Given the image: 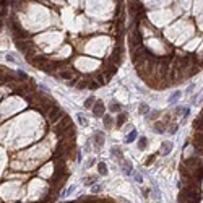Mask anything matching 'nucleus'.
Listing matches in <instances>:
<instances>
[{"mask_svg": "<svg viewBox=\"0 0 203 203\" xmlns=\"http://www.w3.org/2000/svg\"><path fill=\"white\" fill-rule=\"evenodd\" d=\"M91 141H93V145H94L96 150H101V148L104 146V141H106V135H104V132L96 130V132L93 133V137H91Z\"/></svg>", "mask_w": 203, "mask_h": 203, "instance_id": "f257e3e1", "label": "nucleus"}, {"mask_svg": "<svg viewBox=\"0 0 203 203\" xmlns=\"http://www.w3.org/2000/svg\"><path fill=\"white\" fill-rule=\"evenodd\" d=\"M63 117V111L62 109H59L55 106V107H52L49 112H47V120H49V123H55L57 120H60Z\"/></svg>", "mask_w": 203, "mask_h": 203, "instance_id": "f03ea898", "label": "nucleus"}, {"mask_svg": "<svg viewBox=\"0 0 203 203\" xmlns=\"http://www.w3.org/2000/svg\"><path fill=\"white\" fill-rule=\"evenodd\" d=\"M93 115L94 117H104L106 115V106H104V102L99 99H96V102H94V106H93Z\"/></svg>", "mask_w": 203, "mask_h": 203, "instance_id": "7ed1b4c3", "label": "nucleus"}, {"mask_svg": "<svg viewBox=\"0 0 203 203\" xmlns=\"http://www.w3.org/2000/svg\"><path fill=\"white\" fill-rule=\"evenodd\" d=\"M120 167H122V172L125 174V176H132L133 166H132V162H130L128 159H122V161H120Z\"/></svg>", "mask_w": 203, "mask_h": 203, "instance_id": "20e7f679", "label": "nucleus"}, {"mask_svg": "<svg viewBox=\"0 0 203 203\" xmlns=\"http://www.w3.org/2000/svg\"><path fill=\"white\" fill-rule=\"evenodd\" d=\"M166 123L164 122H154V125H153V132L154 133H158V135H162L164 132H166Z\"/></svg>", "mask_w": 203, "mask_h": 203, "instance_id": "39448f33", "label": "nucleus"}, {"mask_svg": "<svg viewBox=\"0 0 203 203\" xmlns=\"http://www.w3.org/2000/svg\"><path fill=\"white\" fill-rule=\"evenodd\" d=\"M172 141H162V145H161V154L162 156H167V154L172 151Z\"/></svg>", "mask_w": 203, "mask_h": 203, "instance_id": "423d86ee", "label": "nucleus"}, {"mask_svg": "<svg viewBox=\"0 0 203 203\" xmlns=\"http://www.w3.org/2000/svg\"><path fill=\"white\" fill-rule=\"evenodd\" d=\"M179 117V115H184V117H189V114H190V107H184V106H177L176 107V112H174Z\"/></svg>", "mask_w": 203, "mask_h": 203, "instance_id": "0eeeda50", "label": "nucleus"}, {"mask_svg": "<svg viewBox=\"0 0 203 203\" xmlns=\"http://www.w3.org/2000/svg\"><path fill=\"white\" fill-rule=\"evenodd\" d=\"M111 156H114V158H117V159H123V151H122V148L120 146H112L111 148Z\"/></svg>", "mask_w": 203, "mask_h": 203, "instance_id": "6e6552de", "label": "nucleus"}, {"mask_svg": "<svg viewBox=\"0 0 203 203\" xmlns=\"http://www.w3.org/2000/svg\"><path fill=\"white\" fill-rule=\"evenodd\" d=\"M102 122H104V127H106V130H111V128H112V123H114V120H112V115L106 114L104 117H102Z\"/></svg>", "mask_w": 203, "mask_h": 203, "instance_id": "1a4fd4ad", "label": "nucleus"}, {"mask_svg": "<svg viewBox=\"0 0 203 203\" xmlns=\"http://www.w3.org/2000/svg\"><path fill=\"white\" fill-rule=\"evenodd\" d=\"M180 96H182V91H179V90L174 91V93L169 96V104H176V102L180 99Z\"/></svg>", "mask_w": 203, "mask_h": 203, "instance_id": "9d476101", "label": "nucleus"}, {"mask_svg": "<svg viewBox=\"0 0 203 203\" xmlns=\"http://www.w3.org/2000/svg\"><path fill=\"white\" fill-rule=\"evenodd\" d=\"M148 112H150V106H148L146 102H140V104H138V114L148 115Z\"/></svg>", "mask_w": 203, "mask_h": 203, "instance_id": "9b49d317", "label": "nucleus"}, {"mask_svg": "<svg viewBox=\"0 0 203 203\" xmlns=\"http://www.w3.org/2000/svg\"><path fill=\"white\" fill-rule=\"evenodd\" d=\"M193 125H195V128H197L198 132H203V114H201V115H198V117L195 119Z\"/></svg>", "mask_w": 203, "mask_h": 203, "instance_id": "f8f14e48", "label": "nucleus"}, {"mask_svg": "<svg viewBox=\"0 0 203 203\" xmlns=\"http://www.w3.org/2000/svg\"><path fill=\"white\" fill-rule=\"evenodd\" d=\"M94 102H96V98H94V96H90V98L83 102V107H85V109H93Z\"/></svg>", "mask_w": 203, "mask_h": 203, "instance_id": "ddd939ff", "label": "nucleus"}, {"mask_svg": "<svg viewBox=\"0 0 203 203\" xmlns=\"http://www.w3.org/2000/svg\"><path fill=\"white\" fill-rule=\"evenodd\" d=\"M109 111H111V112H122V106H120L119 102H115V101H111Z\"/></svg>", "mask_w": 203, "mask_h": 203, "instance_id": "4468645a", "label": "nucleus"}, {"mask_svg": "<svg viewBox=\"0 0 203 203\" xmlns=\"http://www.w3.org/2000/svg\"><path fill=\"white\" fill-rule=\"evenodd\" d=\"M125 120H127V114H125V112H119V115H117V120H115L117 127H122Z\"/></svg>", "mask_w": 203, "mask_h": 203, "instance_id": "2eb2a0df", "label": "nucleus"}, {"mask_svg": "<svg viewBox=\"0 0 203 203\" xmlns=\"http://www.w3.org/2000/svg\"><path fill=\"white\" fill-rule=\"evenodd\" d=\"M146 146H148V138H146V137H140V138H138V150L143 151Z\"/></svg>", "mask_w": 203, "mask_h": 203, "instance_id": "dca6fc26", "label": "nucleus"}, {"mask_svg": "<svg viewBox=\"0 0 203 203\" xmlns=\"http://www.w3.org/2000/svg\"><path fill=\"white\" fill-rule=\"evenodd\" d=\"M137 130H132L128 135H127V137H125V143H133L135 141V138H137Z\"/></svg>", "mask_w": 203, "mask_h": 203, "instance_id": "f3484780", "label": "nucleus"}, {"mask_svg": "<svg viewBox=\"0 0 203 203\" xmlns=\"http://www.w3.org/2000/svg\"><path fill=\"white\" fill-rule=\"evenodd\" d=\"M98 172L101 174V176H107V166H106V162H99L98 164Z\"/></svg>", "mask_w": 203, "mask_h": 203, "instance_id": "a211bd4d", "label": "nucleus"}, {"mask_svg": "<svg viewBox=\"0 0 203 203\" xmlns=\"http://www.w3.org/2000/svg\"><path fill=\"white\" fill-rule=\"evenodd\" d=\"M60 75L57 76V78H63V80H70V78H73L75 76V73L73 72H59Z\"/></svg>", "mask_w": 203, "mask_h": 203, "instance_id": "6ab92c4d", "label": "nucleus"}, {"mask_svg": "<svg viewBox=\"0 0 203 203\" xmlns=\"http://www.w3.org/2000/svg\"><path fill=\"white\" fill-rule=\"evenodd\" d=\"M159 115H161L159 111H150V114L146 115V120H156Z\"/></svg>", "mask_w": 203, "mask_h": 203, "instance_id": "aec40b11", "label": "nucleus"}, {"mask_svg": "<svg viewBox=\"0 0 203 203\" xmlns=\"http://www.w3.org/2000/svg\"><path fill=\"white\" fill-rule=\"evenodd\" d=\"M76 119H78L80 125H83V127H88V123H90V122H88V119H86L83 114H78V115H76Z\"/></svg>", "mask_w": 203, "mask_h": 203, "instance_id": "412c9836", "label": "nucleus"}, {"mask_svg": "<svg viewBox=\"0 0 203 203\" xmlns=\"http://www.w3.org/2000/svg\"><path fill=\"white\" fill-rule=\"evenodd\" d=\"M96 180H98V177H96V176H88V177L85 179V185H94Z\"/></svg>", "mask_w": 203, "mask_h": 203, "instance_id": "4be33fe9", "label": "nucleus"}, {"mask_svg": "<svg viewBox=\"0 0 203 203\" xmlns=\"http://www.w3.org/2000/svg\"><path fill=\"white\" fill-rule=\"evenodd\" d=\"M132 176H133V180H135V182H138V184H141V182H143V177H141V174H140V172L133 171V172H132Z\"/></svg>", "mask_w": 203, "mask_h": 203, "instance_id": "5701e85b", "label": "nucleus"}, {"mask_svg": "<svg viewBox=\"0 0 203 203\" xmlns=\"http://www.w3.org/2000/svg\"><path fill=\"white\" fill-rule=\"evenodd\" d=\"M167 125H171V127H167L166 130H167L171 135H174V133L177 132V128H179V125H177V123H167Z\"/></svg>", "mask_w": 203, "mask_h": 203, "instance_id": "b1692460", "label": "nucleus"}, {"mask_svg": "<svg viewBox=\"0 0 203 203\" xmlns=\"http://www.w3.org/2000/svg\"><path fill=\"white\" fill-rule=\"evenodd\" d=\"M15 73H16L18 78H21V80H28V75H26V72H24V70H16Z\"/></svg>", "mask_w": 203, "mask_h": 203, "instance_id": "393cba45", "label": "nucleus"}, {"mask_svg": "<svg viewBox=\"0 0 203 203\" xmlns=\"http://www.w3.org/2000/svg\"><path fill=\"white\" fill-rule=\"evenodd\" d=\"M91 190H93V193H99L102 190V185H101V184H99V185H98V184H94V185L91 187Z\"/></svg>", "mask_w": 203, "mask_h": 203, "instance_id": "a878e982", "label": "nucleus"}, {"mask_svg": "<svg viewBox=\"0 0 203 203\" xmlns=\"http://www.w3.org/2000/svg\"><path fill=\"white\" fill-rule=\"evenodd\" d=\"M5 59H7L8 62H13V63H16V62H18V60H16V57H15L13 54H7V55H5Z\"/></svg>", "mask_w": 203, "mask_h": 203, "instance_id": "bb28decb", "label": "nucleus"}, {"mask_svg": "<svg viewBox=\"0 0 203 203\" xmlns=\"http://www.w3.org/2000/svg\"><path fill=\"white\" fill-rule=\"evenodd\" d=\"M73 190H75V185H72V187H68V189H67V190H65V192L62 193V197H68V195H70V193H72Z\"/></svg>", "mask_w": 203, "mask_h": 203, "instance_id": "cd10ccee", "label": "nucleus"}, {"mask_svg": "<svg viewBox=\"0 0 203 203\" xmlns=\"http://www.w3.org/2000/svg\"><path fill=\"white\" fill-rule=\"evenodd\" d=\"M195 86H197L195 83H192V85L189 86V88H187V91H185V93H187V94H190V93H193V90H195Z\"/></svg>", "mask_w": 203, "mask_h": 203, "instance_id": "c85d7f7f", "label": "nucleus"}, {"mask_svg": "<svg viewBox=\"0 0 203 203\" xmlns=\"http://www.w3.org/2000/svg\"><path fill=\"white\" fill-rule=\"evenodd\" d=\"M141 195H143L145 198H148V197H150V189H143V190H141Z\"/></svg>", "mask_w": 203, "mask_h": 203, "instance_id": "c756f323", "label": "nucleus"}, {"mask_svg": "<svg viewBox=\"0 0 203 203\" xmlns=\"http://www.w3.org/2000/svg\"><path fill=\"white\" fill-rule=\"evenodd\" d=\"M94 162H96V159H94V158L88 159V162H86V167H91V166H94Z\"/></svg>", "mask_w": 203, "mask_h": 203, "instance_id": "7c9ffc66", "label": "nucleus"}, {"mask_svg": "<svg viewBox=\"0 0 203 203\" xmlns=\"http://www.w3.org/2000/svg\"><path fill=\"white\" fill-rule=\"evenodd\" d=\"M76 161H78V162L81 161V151L80 150H76Z\"/></svg>", "mask_w": 203, "mask_h": 203, "instance_id": "2f4dec72", "label": "nucleus"}, {"mask_svg": "<svg viewBox=\"0 0 203 203\" xmlns=\"http://www.w3.org/2000/svg\"><path fill=\"white\" fill-rule=\"evenodd\" d=\"M153 161H154V156H150V158L146 159V162H145V164H146V166H150V164H151Z\"/></svg>", "mask_w": 203, "mask_h": 203, "instance_id": "473e14b6", "label": "nucleus"}, {"mask_svg": "<svg viewBox=\"0 0 203 203\" xmlns=\"http://www.w3.org/2000/svg\"><path fill=\"white\" fill-rule=\"evenodd\" d=\"M120 201H122V203H130L128 200H123V198H120Z\"/></svg>", "mask_w": 203, "mask_h": 203, "instance_id": "72a5a7b5", "label": "nucleus"}]
</instances>
